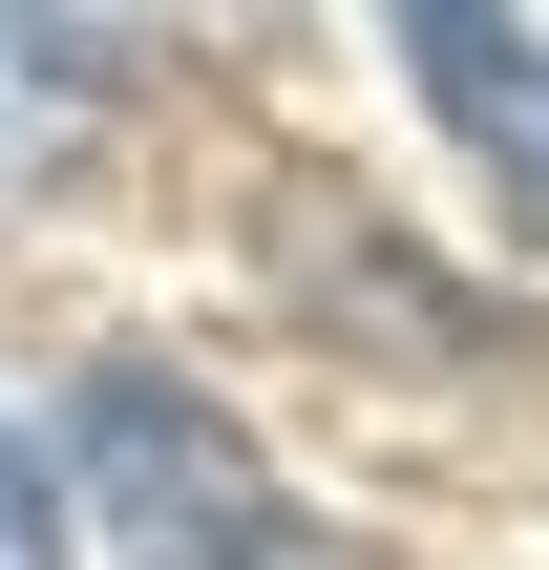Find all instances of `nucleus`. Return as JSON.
I'll return each mask as SVG.
<instances>
[{"mask_svg": "<svg viewBox=\"0 0 549 570\" xmlns=\"http://www.w3.org/2000/svg\"><path fill=\"white\" fill-rule=\"evenodd\" d=\"M85 508L127 529V570H275L296 550V508H275V465L190 402V381H85Z\"/></svg>", "mask_w": 549, "mask_h": 570, "instance_id": "f257e3e1", "label": "nucleus"}, {"mask_svg": "<svg viewBox=\"0 0 549 570\" xmlns=\"http://www.w3.org/2000/svg\"><path fill=\"white\" fill-rule=\"evenodd\" d=\"M42 529H63V465H42V444L0 423V570H42Z\"/></svg>", "mask_w": 549, "mask_h": 570, "instance_id": "f03ea898", "label": "nucleus"}]
</instances>
